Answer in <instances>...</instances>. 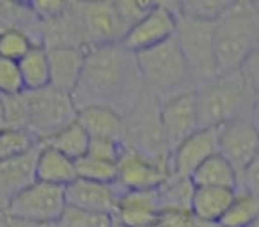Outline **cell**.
<instances>
[{"instance_id":"1","label":"cell","mask_w":259,"mask_h":227,"mask_svg":"<svg viewBox=\"0 0 259 227\" xmlns=\"http://www.w3.org/2000/svg\"><path fill=\"white\" fill-rule=\"evenodd\" d=\"M146 87L137 59L119 43L87 50L83 71L71 93L76 110L83 107H107L128 114L144 98Z\"/></svg>"},{"instance_id":"2","label":"cell","mask_w":259,"mask_h":227,"mask_svg":"<svg viewBox=\"0 0 259 227\" xmlns=\"http://www.w3.org/2000/svg\"><path fill=\"white\" fill-rule=\"evenodd\" d=\"M259 50V2H231L215 22V55L219 75L240 71Z\"/></svg>"},{"instance_id":"3","label":"cell","mask_w":259,"mask_h":227,"mask_svg":"<svg viewBox=\"0 0 259 227\" xmlns=\"http://www.w3.org/2000/svg\"><path fill=\"white\" fill-rule=\"evenodd\" d=\"M199 128H220L240 117H250L254 90L240 71L222 73L195 89Z\"/></svg>"},{"instance_id":"4","label":"cell","mask_w":259,"mask_h":227,"mask_svg":"<svg viewBox=\"0 0 259 227\" xmlns=\"http://www.w3.org/2000/svg\"><path fill=\"white\" fill-rule=\"evenodd\" d=\"M146 93L162 101L183 93L195 90L187 61L176 37L135 55Z\"/></svg>"},{"instance_id":"5","label":"cell","mask_w":259,"mask_h":227,"mask_svg":"<svg viewBox=\"0 0 259 227\" xmlns=\"http://www.w3.org/2000/svg\"><path fill=\"white\" fill-rule=\"evenodd\" d=\"M22 98L25 107V131L32 135L37 146L76 119L71 94L61 93L50 85L39 90H23Z\"/></svg>"},{"instance_id":"6","label":"cell","mask_w":259,"mask_h":227,"mask_svg":"<svg viewBox=\"0 0 259 227\" xmlns=\"http://www.w3.org/2000/svg\"><path fill=\"white\" fill-rule=\"evenodd\" d=\"M176 37L195 89L219 76L215 55V23L178 16Z\"/></svg>"},{"instance_id":"7","label":"cell","mask_w":259,"mask_h":227,"mask_svg":"<svg viewBox=\"0 0 259 227\" xmlns=\"http://www.w3.org/2000/svg\"><path fill=\"white\" fill-rule=\"evenodd\" d=\"M122 119H124V133H122L124 149H132L153 158L170 155L160 123V101L155 96L146 93L144 98Z\"/></svg>"},{"instance_id":"8","label":"cell","mask_w":259,"mask_h":227,"mask_svg":"<svg viewBox=\"0 0 259 227\" xmlns=\"http://www.w3.org/2000/svg\"><path fill=\"white\" fill-rule=\"evenodd\" d=\"M66 208L68 204L64 188L34 181L11 202L6 216L25 222L57 225Z\"/></svg>"},{"instance_id":"9","label":"cell","mask_w":259,"mask_h":227,"mask_svg":"<svg viewBox=\"0 0 259 227\" xmlns=\"http://www.w3.org/2000/svg\"><path fill=\"white\" fill-rule=\"evenodd\" d=\"M178 16V2H155L153 8L124 34L119 44L134 55L158 47L174 37Z\"/></svg>"},{"instance_id":"10","label":"cell","mask_w":259,"mask_h":227,"mask_svg":"<svg viewBox=\"0 0 259 227\" xmlns=\"http://www.w3.org/2000/svg\"><path fill=\"white\" fill-rule=\"evenodd\" d=\"M172 174L170 155L153 156L122 149L117 162V179L115 185L121 192L126 190H156Z\"/></svg>"},{"instance_id":"11","label":"cell","mask_w":259,"mask_h":227,"mask_svg":"<svg viewBox=\"0 0 259 227\" xmlns=\"http://www.w3.org/2000/svg\"><path fill=\"white\" fill-rule=\"evenodd\" d=\"M87 50L121 43L126 29L115 11L114 2H76Z\"/></svg>"},{"instance_id":"12","label":"cell","mask_w":259,"mask_h":227,"mask_svg":"<svg viewBox=\"0 0 259 227\" xmlns=\"http://www.w3.org/2000/svg\"><path fill=\"white\" fill-rule=\"evenodd\" d=\"M259 148V128L252 117H240L219 128V153L240 176Z\"/></svg>"},{"instance_id":"13","label":"cell","mask_w":259,"mask_h":227,"mask_svg":"<svg viewBox=\"0 0 259 227\" xmlns=\"http://www.w3.org/2000/svg\"><path fill=\"white\" fill-rule=\"evenodd\" d=\"M160 123L169 153L199 130L195 90L172 96L160 103Z\"/></svg>"},{"instance_id":"14","label":"cell","mask_w":259,"mask_h":227,"mask_svg":"<svg viewBox=\"0 0 259 227\" xmlns=\"http://www.w3.org/2000/svg\"><path fill=\"white\" fill-rule=\"evenodd\" d=\"M215 153H219V128H199L170 153L172 174L190 177Z\"/></svg>"},{"instance_id":"15","label":"cell","mask_w":259,"mask_h":227,"mask_svg":"<svg viewBox=\"0 0 259 227\" xmlns=\"http://www.w3.org/2000/svg\"><path fill=\"white\" fill-rule=\"evenodd\" d=\"M36 156L37 148H34L25 155L0 162V222L11 202L36 181Z\"/></svg>"},{"instance_id":"16","label":"cell","mask_w":259,"mask_h":227,"mask_svg":"<svg viewBox=\"0 0 259 227\" xmlns=\"http://www.w3.org/2000/svg\"><path fill=\"white\" fill-rule=\"evenodd\" d=\"M66 204L69 208L83 209L93 213L112 215L117 206L119 195L122 194L115 183H96L76 177L64 188Z\"/></svg>"},{"instance_id":"17","label":"cell","mask_w":259,"mask_h":227,"mask_svg":"<svg viewBox=\"0 0 259 227\" xmlns=\"http://www.w3.org/2000/svg\"><path fill=\"white\" fill-rule=\"evenodd\" d=\"M156 190H126L119 195L112 218L119 227H149L158 220Z\"/></svg>"},{"instance_id":"18","label":"cell","mask_w":259,"mask_h":227,"mask_svg":"<svg viewBox=\"0 0 259 227\" xmlns=\"http://www.w3.org/2000/svg\"><path fill=\"white\" fill-rule=\"evenodd\" d=\"M41 44L50 48H80L87 52L85 36L80 22L76 2H68L62 15L41 23Z\"/></svg>"},{"instance_id":"19","label":"cell","mask_w":259,"mask_h":227,"mask_svg":"<svg viewBox=\"0 0 259 227\" xmlns=\"http://www.w3.org/2000/svg\"><path fill=\"white\" fill-rule=\"evenodd\" d=\"M85 54L87 52L80 48H50V87L71 94L83 71Z\"/></svg>"},{"instance_id":"20","label":"cell","mask_w":259,"mask_h":227,"mask_svg":"<svg viewBox=\"0 0 259 227\" xmlns=\"http://www.w3.org/2000/svg\"><path fill=\"white\" fill-rule=\"evenodd\" d=\"M76 179V163L62 153L48 148L37 146L36 156V181L66 188Z\"/></svg>"},{"instance_id":"21","label":"cell","mask_w":259,"mask_h":227,"mask_svg":"<svg viewBox=\"0 0 259 227\" xmlns=\"http://www.w3.org/2000/svg\"><path fill=\"white\" fill-rule=\"evenodd\" d=\"M76 121L83 126L89 139H114L122 142L124 119L107 107H83L76 110Z\"/></svg>"},{"instance_id":"22","label":"cell","mask_w":259,"mask_h":227,"mask_svg":"<svg viewBox=\"0 0 259 227\" xmlns=\"http://www.w3.org/2000/svg\"><path fill=\"white\" fill-rule=\"evenodd\" d=\"M234 194L236 190H231V188L195 187L194 199H192V211L197 216V220L208 223V225L219 227L220 218L233 202Z\"/></svg>"},{"instance_id":"23","label":"cell","mask_w":259,"mask_h":227,"mask_svg":"<svg viewBox=\"0 0 259 227\" xmlns=\"http://www.w3.org/2000/svg\"><path fill=\"white\" fill-rule=\"evenodd\" d=\"M6 30H22L29 34L36 44H41V22L29 2L0 0V32Z\"/></svg>"},{"instance_id":"24","label":"cell","mask_w":259,"mask_h":227,"mask_svg":"<svg viewBox=\"0 0 259 227\" xmlns=\"http://www.w3.org/2000/svg\"><path fill=\"white\" fill-rule=\"evenodd\" d=\"M195 187H217L238 190V174L220 153L209 156L190 176Z\"/></svg>"},{"instance_id":"25","label":"cell","mask_w":259,"mask_h":227,"mask_svg":"<svg viewBox=\"0 0 259 227\" xmlns=\"http://www.w3.org/2000/svg\"><path fill=\"white\" fill-rule=\"evenodd\" d=\"M18 68L25 90H39L50 85L48 50L43 44H34L29 54L18 62Z\"/></svg>"},{"instance_id":"26","label":"cell","mask_w":259,"mask_h":227,"mask_svg":"<svg viewBox=\"0 0 259 227\" xmlns=\"http://www.w3.org/2000/svg\"><path fill=\"white\" fill-rule=\"evenodd\" d=\"M89 135L83 130V126L78 121H71L69 124H66L64 128L54 133L52 137H48L47 141H43L39 146H48V148L55 149V151L62 153L64 156L71 160H80L82 156L87 155L89 149Z\"/></svg>"},{"instance_id":"27","label":"cell","mask_w":259,"mask_h":227,"mask_svg":"<svg viewBox=\"0 0 259 227\" xmlns=\"http://www.w3.org/2000/svg\"><path fill=\"white\" fill-rule=\"evenodd\" d=\"M195 185L190 177L170 174L158 188V202L160 211L162 209H192V199H194Z\"/></svg>"},{"instance_id":"28","label":"cell","mask_w":259,"mask_h":227,"mask_svg":"<svg viewBox=\"0 0 259 227\" xmlns=\"http://www.w3.org/2000/svg\"><path fill=\"white\" fill-rule=\"evenodd\" d=\"M259 216V197L247 190H236L233 202L220 218L219 227H250Z\"/></svg>"},{"instance_id":"29","label":"cell","mask_w":259,"mask_h":227,"mask_svg":"<svg viewBox=\"0 0 259 227\" xmlns=\"http://www.w3.org/2000/svg\"><path fill=\"white\" fill-rule=\"evenodd\" d=\"M229 6V0H185L178 2V11L187 18L215 23Z\"/></svg>"},{"instance_id":"30","label":"cell","mask_w":259,"mask_h":227,"mask_svg":"<svg viewBox=\"0 0 259 227\" xmlns=\"http://www.w3.org/2000/svg\"><path fill=\"white\" fill-rule=\"evenodd\" d=\"M76 177L96 183H115L117 179V163L107 160L94 158V156H82L76 160Z\"/></svg>"},{"instance_id":"31","label":"cell","mask_w":259,"mask_h":227,"mask_svg":"<svg viewBox=\"0 0 259 227\" xmlns=\"http://www.w3.org/2000/svg\"><path fill=\"white\" fill-rule=\"evenodd\" d=\"M34 148H37V142L27 131L13 130V128H6L0 131V162L25 155Z\"/></svg>"},{"instance_id":"32","label":"cell","mask_w":259,"mask_h":227,"mask_svg":"<svg viewBox=\"0 0 259 227\" xmlns=\"http://www.w3.org/2000/svg\"><path fill=\"white\" fill-rule=\"evenodd\" d=\"M34 39L29 34L22 30H6L0 32V57H6L9 61L20 62L29 50L34 47Z\"/></svg>"},{"instance_id":"33","label":"cell","mask_w":259,"mask_h":227,"mask_svg":"<svg viewBox=\"0 0 259 227\" xmlns=\"http://www.w3.org/2000/svg\"><path fill=\"white\" fill-rule=\"evenodd\" d=\"M57 227H114V218L107 213L83 211L76 208H66Z\"/></svg>"},{"instance_id":"34","label":"cell","mask_w":259,"mask_h":227,"mask_svg":"<svg viewBox=\"0 0 259 227\" xmlns=\"http://www.w3.org/2000/svg\"><path fill=\"white\" fill-rule=\"evenodd\" d=\"M23 82L20 75L18 62L0 57V94L4 98L23 93Z\"/></svg>"},{"instance_id":"35","label":"cell","mask_w":259,"mask_h":227,"mask_svg":"<svg viewBox=\"0 0 259 227\" xmlns=\"http://www.w3.org/2000/svg\"><path fill=\"white\" fill-rule=\"evenodd\" d=\"M153 4L155 2H141V0H119V2H114L115 11H117L126 32L153 8Z\"/></svg>"},{"instance_id":"36","label":"cell","mask_w":259,"mask_h":227,"mask_svg":"<svg viewBox=\"0 0 259 227\" xmlns=\"http://www.w3.org/2000/svg\"><path fill=\"white\" fill-rule=\"evenodd\" d=\"M122 142L114 139H91L87 155L94 158L107 160V162H119L122 155Z\"/></svg>"},{"instance_id":"37","label":"cell","mask_w":259,"mask_h":227,"mask_svg":"<svg viewBox=\"0 0 259 227\" xmlns=\"http://www.w3.org/2000/svg\"><path fill=\"white\" fill-rule=\"evenodd\" d=\"M158 222L167 227H215L197 220L192 209H162Z\"/></svg>"},{"instance_id":"38","label":"cell","mask_w":259,"mask_h":227,"mask_svg":"<svg viewBox=\"0 0 259 227\" xmlns=\"http://www.w3.org/2000/svg\"><path fill=\"white\" fill-rule=\"evenodd\" d=\"M238 190H247L259 197V148H257V151H255L254 158H252L250 163L247 165V169H245L243 174L240 176Z\"/></svg>"},{"instance_id":"39","label":"cell","mask_w":259,"mask_h":227,"mask_svg":"<svg viewBox=\"0 0 259 227\" xmlns=\"http://www.w3.org/2000/svg\"><path fill=\"white\" fill-rule=\"evenodd\" d=\"M29 4L41 23L62 15L68 8V2H59V0H37V2H29Z\"/></svg>"},{"instance_id":"40","label":"cell","mask_w":259,"mask_h":227,"mask_svg":"<svg viewBox=\"0 0 259 227\" xmlns=\"http://www.w3.org/2000/svg\"><path fill=\"white\" fill-rule=\"evenodd\" d=\"M240 73L243 75L245 82L248 83L254 94H259V50L254 52L241 66Z\"/></svg>"},{"instance_id":"41","label":"cell","mask_w":259,"mask_h":227,"mask_svg":"<svg viewBox=\"0 0 259 227\" xmlns=\"http://www.w3.org/2000/svg\"><path fill=\"white\" fill-rule=\"evenodd\" d=\"M0 227H57V225H47V223H34V222H25V220H18V218H9L6 216Z\"/></svg>"},{"instance_id":"42","label":"cell","mask_w":259,"mask_h":227,"mask_svg":"<svg viewBox=\"0 0 259 227\" xmlns=\"http://www.w3.org/2000/svg\"><path fill=\"white\" fill-rule=\"evenodd\" d=\"M250 117H252V121L255 123V126L259 128V94H254V101H252Z\"/></svg>"},{"instance_id":"43","label":"cell","mask_w":259,"mask_h":227,"mask_svg":"<svg viewBox=\"0 0 259 227\" xmlns=\"http://www.w3.org/2000/svg\"><path fill=\"white\" fill-rule=\"evenodd\" d=\"M8 124H6V101H4V96L0 94V131L6 130Z\"/></svg>"},{"instance_id":"44","label":"cell","mask_w":259,"mask_h":227,"mask_svg":"<svg viewBox=\"0 0 259 227\" xmlns=\"http://www.w3.org/2000/svg\"><path fill=\"white\" fill-rule=\"evenodd\" d=\"M149 227H167V225H163L162 222H158V220H156V222L153 223V225H149Z\"/></svg>"},{"instance_id":"45","label":"cell","mask_w":259,"mask_h":227,"mask_svg":"<svg viewBox=\"0 0 259 227\" xmlns=\"http://www.w3.org/2000/svg\"><path fill=\"white\" fill-rule=\"evenodd\" d=\"M250 227H259V216H257V218H255V222L254 223H252V225Z\"/></svg>"},{"instance_id":"46","label":"cell","mask_w":259,"mask_h":227,"mask_svg":"<svg viewBox=\"0 0 259 227\" xmlns=\"http://www.w3.org/2000/svg\"><path fill=\"white\" fill-rule=\"evenodd\" d=\"M114 227H119V225H115V223H114Z\"/></svg>"}]
</instances>
